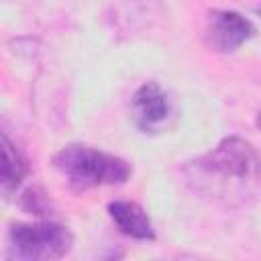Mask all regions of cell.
Returning <instances> with one entry per match:
<instances>
[{"mask_svg":"<svg viewBox=\"0 0 261 261\" xmlns=\"http://www.w3.org/2000/svg\"><path fill=\"white\" fill-rule=\"evenodd\" d=\"M255 35L249 18L234 10H214L206 22V45L218 53H232Z\"/></svg>","mask_w":261,"mask_h":261,"instance_id":"obj_4","label":"cell"},{"mask_svg":"<svg viewBox=\"0 0 261 261\" xmlns=\"http://www.w3.org/2000/svg\"><path fill=\"white\" fill-rule=\"evenodd\" d=\"M133 112L135 122L143 133H155L167 122L171 104L157 82H147L133 96Z\"/></svg>","mask_w":261,"mask_h":261,"instance_id":"obj_6","label":"cell"},{"mask_svg":"<svg viewBox=\"0 0 261 261\" xmlns=\"http://www.w3.org/2000/svg\"><path fill=\"white\" fill-rule=\"evenodd\" d=\"M24 175H27V161H24V157L12 145V141L6 135H2V177H0L2 194L4 196L12 194L20 186Z\"/></svg>","mask_w":261,"mask_h":261,"instance_id":"obj_8","label":"cell"},{"mask_svg":"<svg viewBox=\"0 0 261 261\" xmlns=\"http://www.w3.org/2000/svg\"><path fill=\"white\" fill-rule=\"evenodd\" d=\"M53 167L75 190L118 186L130 177V165L106 151L88 145H67L53 155Z\"/></svg>","mask_w":261,"mask_h":261,"instance_id":"obj_1","label":"cell"},{"mask_svg":"<svg viewBox=\"0 0 261 261\" xmlns=\"http://www.w3.org/2000/svg\"><path fill=\"white\" fill-rule=\"evenodd\" d=\"M257 12H259V14H261V8H257Z\"/></svg>","mask_w":261,"mask_h":261,"instance_id":"obj_9","label":"cell"},{"mask_svg":"<svg viewBox=\"0 0 261 261\" xmlns=\"http://www.w3.org/2000/svg\"><path fill=\"white\" fill-rule=\"evenodd\" d=\"M194 169L206 177L232 184H251L261 175V155L243 137H224L212 151L194 161Z\"/></svg>","mask_w":261,"mask_h":261,"instance_id":"obj_2","label":"cell"},{"mask_svg":"<svg viewBox=\"0 0 261 261\" xmlns=\"http://www.w3.org/2000/svg\"><path fill=\"white\" fill-rule=\"evenodd\" d=\"M163 16L159 0H114L110 4L108 22L120 35H137L151 29Z\"/></svg>","mask_w":261,"mask_h":261,"instance_id":"obj_5","label":"cell"},{"mask_svg":"<svg viewBox=\"0 0 261 261\" xmlns=\"http://www.w3.org/2000/svg\"><path fill=\"white\" fill-rule=\"evenodd\" d=\"M71 232L57 222H16L8 230V255L20 261L61 259L71 251Z\"/></svg>","mask_w":261,"mask_h":261,"instance_id":"obj_3","label":"cell"},{"mask_svg":"<svg viewBox=\"0 0 261 261\" xmlns=\"http://www.w3.org/2000/svg\"><path fill=\"white\" fill-rule=\"evenodd\" d=\"M108 212L122 234L137 239V241H153L155 239V228L151 224V218L137 202L114 200L108 204Z\"/></svg>","mask_w":261,"mask_h":261,"instance_id":"obj_7","label":"cell"}]
</instances>
